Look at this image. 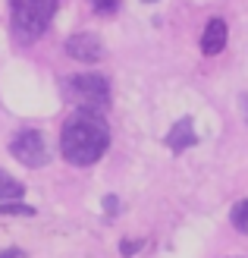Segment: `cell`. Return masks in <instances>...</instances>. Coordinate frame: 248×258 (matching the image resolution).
I'll use <instances>...</instances> for the list:
<instances>
[{
    "instance_id": "6da1fadb",
    "label": "cell",
    "mask_w": 248,
    "mask_h": 258,
    "mask_svg": "<svg viewBox=\"0 0 248 258\" xmlns=\"http://www.w3.org/2000/svg\"><path fill=\"white\" fill-rule=\"evenodd\" d=\"M110 145V129L101 110L79 107L72 117L63 123L60 133V151L63 158L75 167H91L95 161L104 158V151Z\"/></svg>"
},
{
    "instance_id": "7a4b0ae2",
    "label": "cell",
    "mask_w": 248,
    "mask_h": 258,
    "mask_svg": "<svg viewBox=\"0 0 248 258\" xmlns=\"http://www.w3.org/2000/svg\"><path fill=\"white\" fill-rule=\"evenodd\" d=\"M60 0H13V35L19 41H35L47 32Z\"/></svg>"
},
{
    "instance_id": "3957f363",
    "label": "cell",
    "mask_w": 248,
    "mask_h": 258,
    "mask_svg": "<svg viewBox=\"0 0 248 258\" xmlns=\"http://www.w3.org/2000/svg\"><path fill=\"white\" fill-rule=\"evenodd\" d=\"M66 88L72 101L79 107H88V110H107L110 107V82L98 73H79V76H69L66 79Z\"/></svg>"
},
{
    "instance_id": "277c9868",
    "label": "cell",
    "mask_w": 248,
    "mask_h": 258,
    "mask_svg": "<svg viewBox=\"0 0 248 258\" xmlns=\"http://www.w3.org/2000/svg\"><path fill=\"white\" fill-rule=\"evenodd\" d=\"M10 151H13V158L25 167H44L54 158V148H50L47 136L38 133V129H22V133H16L10 142Z\"/></svg>"
},
{
    "instance_id": "5b68a950",
    "label": "cell",
    "mask_w": 248,
    "mask_h": 258,
    "mask_svg": "<svg viewBox=\"0 0 248 258\" xmlns=\"http://www.w3.org/2000/svg\"><path fill=\"white\" fill-rule=\"evenodd\" d=\"M66 54L79 63H98L104 57V44L95 32H79L66 41Z\"/></svg>"
},
{
    "instance_id": "8992f818",
    "label": "cell",
    "mask_w": 248,
    "mask_h": 258,
    "mask_svg": "<svg viewBox=\"0 0 248 258\" xmlns=\"http://www.w3.org/2000/svg\"><path fill=\"white\" fill-rule=\"evenodd\" d=\"M223 47H226V22L223 19H211L204 25V35H201V54L204 57H217Z\"/></svg>"
},
{
    "instance_id": "52a82bcc",
    "label": "cell",
    "mask_w": 248,
    "mask_h": 258,
    "mask_svg": "<svg viewBox=\"0 0 248 258\" xmlns=\"http://www.w3.org/2000/svg\"><path fill=\"white\" fill-rule=\"evenodd\" d=\"M195 142H198V136H195L192 117H182V120L167 133V148H170V151H186V148L195 145Z\"/></svg>"
},
{
    "instance_id": "ba28073f",
    "label": "cell",
    "mask_w": 248,
    "mask_h": 258,
    "mask_svg": "<svg viewBox=\"0 0 248 258\" xmlns=\"http://www.w3.org/2000/svg\"><path fill=\"white\" fill-rule=\"evenodd\" d=\"M22 192H25V186L16 176L0 170V202H16V199H22Z\"/></svg>"
},
{
    "instance_id": "9c48e42d",
    "label": "cell",
    "mask_w": 248,
    "mask_h": 258,
    "mask_svg": "<svg viewBox=\"0 0 248 258\" xmlns=\"http://www.w3.org/2000/svg\"><path fill=\"white\" fill-rule=\"evenodd\" d=\"M229 217H232V227H236V230H242V233H248V199L232 205Z\"/></svg>"
},
{
    "instance_id": "30bf717a",
    "label": "cell",
    "mask_w": 248,
    "mask_h": 258,
    "mask_svg": "<svg viewBox=\"0 0 248 258\" xmlns=\"http://www.w3.org/2000/svg\"><path fill=\"white\" fill-rule=\"evenodd\" d=\"M4 214H16V217H35V208H29V205H19V199L16 202H4L0 205V217Z\"/></svg>"
},
{
    "instance_id": "8fae6325",
    "label": "cell",
    "mask_w": 248,
    "mask_h": 258,
    "mask_svg": "<svg viewBox=\"0 0 248 258\" xmlns=\"http://www.w3.org/2000/svg\"><path fill=\"white\" fill-rule=\"evenodd\" d=\"M88 4L95 13H101V16H110V13L120 10V0H88Z\"/></svg>"
},
{
    "instance_id": "7c38bea8",
    "label": "cell",
    "mask_w": 248,
    "mask_h": 258,
    "mask_svg": "<svg viewBox=\"0 0 248 258\" xmlns=\"http://www.w3.org/2000/svg\"><path fill=\"white\" fill-rule=\"evenodd\" d=\"M138 249H141V242H138V239H123V246H120V252H123L126 258H129V255H135Z\"/></svg>"
},
{
    "instance_id": "4fadbf2b",
    "label": "cell",
    "mask_w": 248,
    "mask_h": 258,
    "mask_svg": "<svg viewBox=\"0 0 248 258\" xmlns=\"http://www.w3.org/2000/svg\"><path fill=\"white\" fill-rule=\"evenodd\" d=\"M104 208H107V214H110V217H113V214H116V199H113V196H110V199H107V202H104Z\"/></svg>"
},
{
    "instance_id": "5bb4252c",
    "label": "cell",
    "mask_w": 248,
    "mask_h": 258,
    "mask_svg": "<svg viewBox=\"0 0 248 258\" xmlns=\"http://www.w3.org/2000/svg\"><path fill=\"white\" fill-rule=\"evenodd\" d=\"M0 258H22L19 249H7V252H0Z\"/></svg>"
},
{
    "instance_id": "9a60e30c",
    "label": "cell",
    "mask_w": 248,
    "mask_h": 258,
    "mask_svg": "<svg viewBox=\"0 0 248 258\" xmlns=\"http://www.w3.org/2000/svg\"><path fill=\"white\" fill-rule=\"evenodd\" d=\"M242 110H245V120H248V95L242 98Z\"/></svg>"
},
{
    "instance_id": "2e32d148",
    "label": "cell",
    "mask_w": 248,
    "mask_h": 258,
    "mask_svg": "<svg viewBox=\"0 0 248 258\" xmlns=\"http://www.w3.org/2000/svg\"><path fill=\"white\" fill-rule=\"evenodd\" d=\"M145 4H154V0H145Z\"/></svg>"
}]
</instances>
